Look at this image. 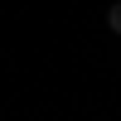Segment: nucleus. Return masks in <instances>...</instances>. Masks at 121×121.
Here are the masks:
<instances>
[{"label":"nucleus","mask_w":121,"mask_h":121,"mask_svg":"<svg viewBox=\"0 0 121 121\" xmlns=\"http://www.w3.org/2000/svg\"><path fill=\"white\" fill-rule=\"evenodd\" d=\"M107 24H112V34H121V0H116L112 10H107Z\"/></svg>","instance_id":"obj_1"}]
</instances>
